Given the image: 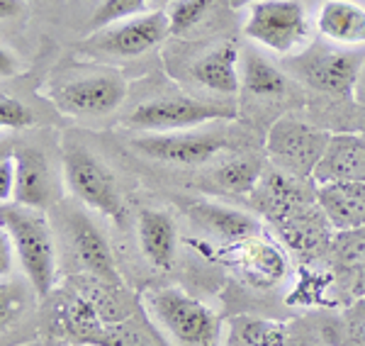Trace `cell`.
<instances>
[{
	"label": "cell",
	"instance_id": "cell-10",
	"mask_svg": "<svg viewBox=\"0 0 365 346\" xmlns=\"http://www.w3.org/2000/svg\"><path fill=\"white\" fill-rule=\"evenodd\" d=\"M166 37H170L166 10H154V13L120 22L113 29H105L100 37H93L88 42V49L117 58H134L151 51Z\"/></svg>",
	"mask_w": 365,
	"mask_h": 346
},
{
	"label": "cell",
	"instance_id": "cell-24",
	"mask_svg": "<svg viewBox=\"0 0 365 346\" xmlns=\"http://www.w3.org/2000/svg\"><path fill=\"white\" fill-rule=\"evenodd\" d=\"M234 325V337L241 346H285V332L278 325L256 317H237Z\"/></svg>",
	"mask_w": 365,
	"mask_h": 346
},
{
	"label": "cell",
	"instance_id": "cell-4",
	"mask_svg": "<svg viewBox=\"0 0 365 346\" xmlns=\"http://www.w3.org/2000/svg\"><path fill=\"white\" fill-rule=\"evenodd\" d=\"M63 180L86 208L122 222L125 200H122L120 185L113 171L88 146L78 142H68L63 146Z\"/></svg>",
	"mask_w": 365,
	"mask_h": 346
},
{
	"label": "cell",
	"instance_id": "cell-22",
	"mask_svg": "<svg viewBox=\"0 0 365 346\" xmlns=\"http://www.w3.org/2000/svg\"><path fill=\"white\" fill-rule=\"evenodd\" d=\"M217 0H173L166 5L170 37H182L192 27H197L205 20V15L215 8Z\"/></svg>",
	"mask_w": 365,
	"mask_h": 346
},
{
	"label": "cell",
	"instance_id": "cell-29",
	"mask_svg": "<svg viewBox=\"0 0 365 346\" xmlns=\"http://www.w3.org/2000/svg\"><path fill=\"white\" fill-rule=\"evenodd\" d=\"M25 10H27V0H0V15H3V20L20 17Z\"/></svg>",
	"mask_w": 365,
	"mask_h": 346
},
{
	"label": "cell",
	"instance_id": "cell-13",
	"mask_svg": "<svg viewBox=\"0 0 365 346\" xmlns=\"http://www.w3.org/2000/svg\"><path fill=\"white\" fill-rule=\"evenodd\" d=\"M182 210L187 213L197 227H202L205 232H210L212 237L222 239L225 244L244 242V239L256 237V232L261 230V222L249 213H241L237 208H229L222 203L212 200H185Z\"/></svg>",
	"mask_w": 365,
	"mask_h": 346
},
{
	"label": "cell",
	"instance_id": "cell-2",
	"mask_svg": "<svg viewBox=\"0 0 365 346\" xmlns=\"http://www.w3.org/2000/svg\"><path fill=\"white\" fill-rule=\"evenodd\" d=\"M146 307L161 330L180 346H220V317L195 297L178 288H156L146 292Z\"/></svg>",
	"mask_w": 365,
	"mask_h": 346
},
{
	"label": "cell",
	"instance_id": "cell-11",
	"mask_svg": "<svg viewBox=\"0 0 365 346\" xmlns=\"http://www.w3.org/2000/svg\"><path fill=\"white\" fill-rule=\"evenodd\" d=\"M66 237L83 271H88L100 283L120 288L122 278L120 271H117L113 249H110L108 237L96 225L93 217H88L83 210L76 208L66 210Z\"/></svg>",
	"mask_w": 365,
	"mask_h": 346
},
{
	"label": "cell",
	"instance_id": "cell-9",
	"mask_svg": "<svg viewBox=\"0 0 365 346\" xmlns=\"http://www.w3.org/2000/svg\"><path fill=\"white\" fill-rule=\"evenodd\" d=\"M139 154L149 159L175 163V166H195L207 163L217 154L227 151L229 139L220 132H178V134H141L132 142Z\"/></svg>",
	"mask_w": 365,
	"mask_h": 346
},
{
	"label": "cell",
	"instance_id": "cell-31",
	"mask_svg": "<svg viewBox=\"0 0 365 346\" xmlns=\"http://www.w3.org/2000/svg\"><path fill=\"white\" fill-rule=\"evenodd\" d=\"M173 0H151V5H158V8H163V5H170Z\"/></svg>",
	"mask_w": 365,
	"mask_h": 346
},
{
	"label": "cell",
	"instance_id": "cell-14",
	"mask_svg": "<svg viewBox=\"0 0 365 346\" xmlns=\"http://www.w3.org/2000/svg\"><path fill=\"white\" fill-rule=\"evenodd\" d=\"M317 205L339 232L365 230V183L336 180L317 185Z\"/></svg>",
	"mask_w": 365,
	"mask_h": 346
},
{
	"label": "cell",
	"instance_id": "cell-21",
	"mask_svg": "<svg viewBox=\"0 0 365 346\" xmlns=\"http://www.w3.org/2000/svg\"><path fill=\"white\" fill-rule=\"evenodd\" d=\"M244 88L251 96H261V98H278L285 93V73L278 66L263 58L258 51L246 49L244 51Z\"/></svg>",
	"mask_w": 365,
	"mask_h": 346
},
{
	"label": "cell",
	"instance_id": "cell-30",
	"mask_svg": "<svg viewBox=\"0 0 365 346\" xmlns=\"http://www.w3.org/2000/svg\"><path fill=\"white\" fill-rule=\"evenodd\" d=\"M251 3H253V0H229V5H232L234 10H237V8H244V5H251Z\"/></svg>",
	"mask_w": 365,
	"mask_h": 346
},
{
	"label": "cell",
	"instance_id": "cell-28",
	"mask_svg": "<svg viewBox=\"0 0 365 346\" xmlns=\"http://www.w3.org/2000/svg\"><path fill=\"white\" fill-rule=\"evenodd\" d=\"M15 180H17L15 159H13V154H5L3 161H0V200L3 203H13Z\"/></svg>",
	"mask_w": 365,
	"mask_h": 346
},
{
	"label": "cell",
	"instance_id": "cell-3",
	"mask_svg": "<svg viewBox=\"0 0 365 346\" xmlns=\"http://www.w3.org/2000/svg\"><path fill=\"white\" fill-rule=\"evenodd\" d=\"M365 63V54L356 49H334L327 44H309L299 54L285 56L282 71L295 76L314 91L327 96L351 98Z\"/></svg>",
	"mask_w": 365,
	"mask_h": 346
},
{
	"label": "cell",
	"instance_id": "cell-5",
	"mask_svg": "<svg viewBox=\"0 0 365 346\" xmlns=\"http://www.w3.org/2000/svg\"><path fill=\"white\" fill-rule=\"evenodd\" d=\"M331 134L295 117H280L273 122L266 137V154L278 171L292 178L307 180L314 175Z\"/></svg>",
	"mask_w": 365,
	"mask_h": 346
},
{
	"label": "cell",
	"instance_id": "cell-12",
	"mask_svg": "<svg viewBox=\"0 0 365 346\" xmlns=\"http://www.w3.org/2000/svg\"><path fill=\"white\" fill-rule=\"evenodd\" d=\"M13 159H15V171H17L13 203L46 213V210L56 203L58 193H56L54 178H51V166H49V161H46L44 151L37 149V146L20 144V146H15Z\"/></svg>",
	"mask_w": 365,
	"mask_h": 346
},
{
	"label": "cell",
	"instance_id": "cell-32",
	"mask_svg": "<svg viewBox=\"0 0 365 346\" xmlns=\"http://www.w3.org/2000/svg\"><path fill=\"white\" fill-rule=\"evenodd\" d=\"M27 3H29V0H27ZM37 3H49V0H37Z\"/></svg>",
	"mask_w": 365,
	"mask_h": 346
},
{
	"label": "cell",
	"instance_id": "cell-8",
	"mask_svg": "<svg viewBox=\"0 0 365 346\" xmlns=\"http://www.w3.org/2000/svg\"><path fill=\"white\" fill-rule=\"evenodd\" d=\"M127 81L115 71L88 73L83 78H73L68 83L56 86L49 93V101L63 115L73 117H100L110 115L125 103Z\"/></svg>",
	"mask_w": 365,
	"mask_h": 346
},
{
	"label": "cell",
	"instance_id": "cell-17",
	"mask_svg": "<svg viewBox=\"0 0 365 346\" xmlns=\"http://www.w3.org/2000/svg\"><path fill=\"white\" fill-rule=\"evenodd\" d=\"M227 251L222 259L234 263L241 271H246V275L258 285H268V283H278V280L285 275V256L280 254L275 246H270L261 239L251 237L244 239V242H234L227 244Z\"/></svg>",
	"mask_w": 365,
	"mask_h": 346
},
{
	"label": "cell",
	"instance_id": "cell-26",
	"mask_svg": "<svg viewBox=\"0 0 365 346\" xmlns=\"http://www.w3.org/2000/svg\"><path fill=\"white\" fill-rule=\"evenodd\" d=\"M0 125L3 130H27L34 125V115L22 101L13 96H3L0 98Z\"/></svg>",
	"mask_w": 365,
	"mask_h": 346
},
{
	"label": "cell",
	"instance_id": "cell-33",
	"mask_svg": "<svg viewBox=\"0 0 365 346\" xmlns=\"http://www.w3.org/2000/svg\"><path fill=\"white\" fill-rule=\"evenodd\" d=\"M361 283H363V288H365V275H363V280H361Z\"/></svg>",
	"mask_w": 365,
	"mask_h": 346
},
{
	"label": "cell",
	"instance_id": "cell-6",
	"mask_svg": "<svg viewBox=\"0 0 365 346\" xmlns=\"http://www.w3.org/2000/svg\"><path fill=\"white\" fill-rule=\"evenodd\" d=\"M234 117H237V110L232 105L197 101L187 96H166L139 103L125 117V125L139 132H175L192 130V127L215 120H234Z\"/></svg>",
	"mask_w": 365,
	"mask_h": 346
},
{
	"label": "cell",
	"instance_id": "cell-27",
	"mask_svg": "<svg viewBox=\"0 0 365 346\" xmlns=\"http://www.w3.org/2000/svg\"><path fill=\"white\" fill-rule=\"evenodd\" d=\"M346 346H365V295L358 297L344 315Z\"/></svg>",
	"mask_w": 365,
	"mask_h": 346
},
{
	"label": "cell",
	"instance_id": "cell-20",
	"mask_svg": "<svg viewBox=\"0 0 365 346\" xmlns=\"http://www.w3.org/2000/svg\"><path fill=\"white\" fill-rule=\"evenodd\" d=\"M263 173V161L258 156H232L225 163L212 171V180L220 190H229V193H253L261 183Z\"/></svg>",
	"mask_w": 365,
	"mask_h": 346
},
{
	"label": "cell",
	"instance_id": "cell-19",
	"mask_svg": "<svg viewBox=\"0 0 365 346\" xmlns=\"http://www.w3.org/2000/svg\"><path fill=\"white\" fill-rule=\"evenodd\" d=\"M322 37L341 46L365 44V8L351 0H327L317 17Z\"/></svg>",
	"mask_w": 365,
	"mask_h": 346
},
{
	"label": "cell",
	"instance_id": "cell-16",
	"mask_svg": "<svg viewBox=\"0 0 365 346\" xmlns=\"http://www.w3.org/2000/svg\"><path fill=\"white\" fill-rule=\"evenodd\" d=\"M137 237L144 259L158 271H168L178 251L175 222L166 210L144 208L137 217Z\"/></svg>",
	"mask_w": 365,
	"mask_h": 346
},
{
	"label": "cell",
	"instance_id": "cell-15",
	"mask_svg": "<svg viewBox=\"0 0 365 346\" xmlns=\"http://www.w3.org/2000/svg\"><path fill=\"white\" fill-rule=\"evenodd\" d=\"M312 178L317 185L336 180L365 183V134H331Z\"/></svg>",
	"mask_w": 365,
	"mask_h": 346
},
{
	"label": "cell",
	"instance_id": "cell-18",
	"mask_svg": "<svg viewBox=\"0 0 365 346\" xmlns=\"http://www.w3.org/2000/svg\"><path fill=\"white\" fill-rule=\"evenodd\" d=\"M239 44L234 39L215 46L207 54H202L190 66V76L202 88L220 96H237L241 88L239 78Z\"/></svg>",
	"mask_w": 365,
	"mask_h": 346
},
{
	"label": "cell",
	"instance_id": "cell-25",
	"mask_svg": "<svg viewBox=\"0 0 365 346\" xmlns=\"http://www.w3.org/2000/svg\"><path fill=\"white\" fill-rule=\"evenodd\" d=\"M151 0H103L100 8L93 13V20L88 29L96 32V29H105L113 22L127 20V17H139L149 13Z\"/></svg>",
	"mask_w": 365,
	"mask_h": 346
},
{
	"label": "cell",
	"instance_id": "cell-1",
	"mask_svg": "<svg viewBox=\"0 0 365 346\" xmlns=\"http://www.w3.org/2000/svg\"><path fill=\"white\" fill-rule=\"evenodd\" d=\"M0 222L34 295L46 300L56 278V246L44 213L17 203H3Z\"/></svg>",
	"mask_w": 365,
	"mask_h": 346
},
{
	"label": "cell",
	"instance_id": "cell-23",
	"mask_svg": "<svg viewBox=\"0 0 365 346\" xmlns=\"http://www.w3.org/2000/svg\"><path fill=\"white\" fill-rule=\"evenodd\" d=\"M91 346H163L154 332H146L137 322H122L117 327H103L91 339Z\"/></svg>",
	"mask_w": 365,
	"mask_h": 346
},
{
	"label": "cell",
	"instance_id": "cell-7",
	"mask_svg": "<svg viewBox=\"0 0 365 346\" xmlns=\"http://www.w3.org/2000/svg\"><path fill=\"white\" fill-rule=\"evenodd\" d=\"M244 34L256 44L287 56L309 39V22L299 0H253Z\"/></svg>",
	"mask_w": 365,
	"mask_h": 346
}]
</instances>
